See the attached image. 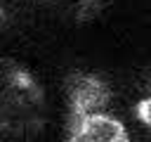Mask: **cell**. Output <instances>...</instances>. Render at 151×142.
Here are the masks:
<instances>
[{
  "label": "cell",
  "instance_id": "6da1fadb",
  "mask_svg": "<svg viewBox=\"0 0 151 142\" xmlns=\"http://www.w3.org/2000/svg\"><path fill=\"white\" fill-rule=\"evenodd\" d=\"M47 125V95L19 59L0 54V142H38Z\"/></svg>",
  "mask_w": 151,
  "mask_h": 142
},
{
  "label": "cell",
  "instance_id": "7a4b0ae2",
  "mask_svg": "<svg viewBox=\"0 0 151 142\" xmlns=\"http://www.w3.org/2000/svg\"><path fill=\"white\" fill-rule=\"evenodd\" d=\"M111 102L109 83L97 73H73L66 83L68 123H76L92 114H104Z\"/></svg>",
  "mask_w": 151,
  "mask_h": 142
},
{
  "label": "cell",
  "instance_id": "3957f363",
  "mask_svg": "<svg viewBox=\"0 0 151 142\" xmlns=\"http://www.w3.org/2000/svg\"><path fill=\"white\" fill-rule=\"evenodd\" d=\"M66 142H130V133L120 118L104 111L71 123Z\"/></svg>",
  "mask_w": 151,
  "mask_h": 142
},
{
  "label": "cell",
  "instance_id": "277c9868",
  "mask_svg": "<svg viewBox=\"0 0 151 142\" xmlns=\"http://www.w3.org/2000/svg\"><path fill=\"white\" fill-rule=\"evenodd\" d=\"M134 116L139 123H144L149 130H151V95L142 97L137 104H134Z\"/></svg>",
  "mask_w": 151,
  "mask_h": 142
},
{
  "label": "cell",
  "instance_id": "5b68a950",
  "mask_svg": "<svg viewBox=\"0 0 151 142\" xmlns=\"http://www.w3.org/2000/svg\"><path fill=\"white\" fill-rule=\"evenodd\" d=\"M5 21H7V7H5V5H2V0H0V26H2Z\"/></svg>",
  "mask_w": 151,
  "mask_h": 142
}]
</instances>
